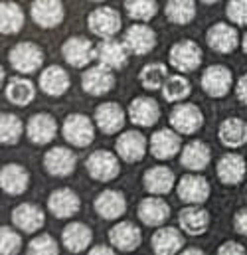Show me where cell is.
I'll list each match as a JSON object with an SVG mask.
<instances>
[{
    "label": "cell",
    "instance_id": "1",
    "mask_svg": "<svg viewBox=\"0 0 247 255\" xmlns=\"http://www.w3.org/2000/svg\"><path fill=\"white\" fill-rule=\"evenodd\" d=\"M62 132H63V138L69 144L79 146V148L91 144L93 138H95V128H93L91 119L85 117V115H79V113H71V115L65 117Z\"/></svg>",
    "mask_w": 247,
    "mask_h": 255
},
{
    "label": "cell",
    "instance_id": "2",
    "mask_svg": "<svg viewBox=\"0 0 247 255\" xmlns=\"http://www.w3.org/2000/svg\"><path fill=\"white\" fill-rule=\"evenodd\" d=\"M87 26H89L91 34H95L103 40L115 38V34H119V30H121V16L111 6H99L89 14Z\"/></svg>",
    "mask_w": 247,
    "mask_h": 255
},
{
    "label": "cell",
    "instance_id": "3",
    "mask_svg": "<svg viewBox=\"0 0 247 255\" xmlns=\"http://www.w3.org/2000/svg\"><path fill=\"white\" fill-rule=\"evenodd\" d=\"M85 168L89 172V176L93 180H99V182H109L113 180L115 176H119V160L113 152L109 150H95L89 154L87 162H85Z\"/></svg>",
    "mask_w": 247,
    "mask_h": 255
},
{
    "label": "cell",
    "instance_id": "4",
    "mask_svg": "<svg viewBox=\"0 0 247 255\" xmlns=\"http://www.w3.org/2000/svg\"><path fill=\"white\" fill-rule=\"evenodd\" d=\"M10 65L20 73H34L44 62L42 50L32 42H20L10 50Z\"/></svg>",
    "mask_w": 247,
    "mask_h": 255
},
{
    "label": "cell",
    "instance_id": "5",
    "mask_svg": "<svg viewBox=\"0 0 247 255\" xmlns=\"http://www.w3.org/2000/svg\"><path fill=\"white\" fill-rule=\"evenodd\" d=\"M168 62H170L172 67H176L178 71L190 73V71H194L198 65L202 64V50H200V46H198L196 42H192V40L176 42V44L170 48Z\"/></svg>",
    "mask_w": 247,
    "mask_h": 255
},
{
    "label": "cell",
    "instance_id": "6",
    "mask_svg": "<svg viewBox=\"0 0 247 255\" xmlns=\"http://www.w3.org/2000/svg\"><path fill=\"white\" fill-rule=\"evenodd\" d=\"M170 125L180 134H194L204 125V115L198 105L180 103L170 111Z\"/></svg>",
    "mask_w": 247,
    "mask_h": 255
},
{
    "label": "cell",
    "instance_id": "7",
    "mask_svg": "<svg viewBox=\"0 0 247 255\" xmlns=\"http://www.w3.org/2000/svg\"><path fill=\"white\" fill-rule=\"evenodd\" d=\"M63 60L73 67H85L91 64L93 58H97V48L93 46L91 40L81 38V36H73L69 40H65L62 48Z\"/></svg>",
    "mask_w": 247,
    "mask_h": 255
},
{
    "label": "cell",
    "instance_id": "8",
    "mask_svg": "<svg viewBox=\"0 0 247 255\" xmlns=\"http://www.w3.org/2000/svg\"><path fill=\"white\" fill-rule=\"evenodd\" d=\"M232 71L226 65H210L202 73V89L210 97H226L232 89Z\"/></svg>",
    "mask_w": 247,
    "mask_h": 255
},
{
    "label": "cell",
    "instance_id": "9",
    "mask_svg": "<svg viewBox=\"0 0 247 255\" xmlns=\"http://www.w3.org/2000/svg\"><path fill=\"white\" fill-rule=\"evenodd\" d=\"M123 44L134 56H146L156 46V34L146 24H132L124 34Z\"/></svg>",
    "mask_w": 247,
    "mask_h": 255
},
{
    "label": "cell",
    "instance_id": "10",
    "mask_svg": "<svg viewBox=\"0 0 247 255\" xmlns=\"http://www.w3.org/2000/svg\"><path fill=\"white\" fill-rule=\"evenodd\" d=\"M81 87L85 93L89 95H105L115 87V75L113 69L105 67V65H95L89 67L83 75H81Z\"/></svg>",
    "mask_w": 247,
    "mask_h": 255
},
{
    "label": "cell",
    "instance_id": "11",
    "mask_svg": "<svg viewBox=\"0 0 247 255\" xmlns=\"http://www.w3.org/2000/svg\"><path fill=\"white\" fill-rule=\"evenodd\" d=\"M126 113L136 127H152L160 119V107L152 97H134Z\"/></svg>",
    "mask_w": 247,
    "mask_h": 255
},
{
    "label": "cell",
    "instance_id": "12",
    "mask_svg": "<svg viewBox=\"0 0 247 255\" xmlns=\"http://www.w3.org/2000/svg\"><path fill=\"white\" fill-rule=\"evenodd\" d=\"M34 22L42 28H56L63 20V4L60 0H36L30 8Z\"/></svg>",
    "mask_w": 247,
    "mask_h": 255
},
{
    "label": "cell",
    "instance_id": "13",
    "mask_svg": "<svg viewBox=\"0 0 247 255\" xmlns=\"http://www.w3.org/2000/svg\"><path fill=\"white\" fill-rule=\"evenodd\" d=\"M206 40H208V46L212 50H216L218 54H232L240 44V34L236 28L222 22L208 30Z\"/></svg>",
    "mask_w": 247,
    "mask_h": 255
},
{
    "label": "cell",
    "instance_id": "14",
    "mask_svg": "<svg viewBox=\"0 0 247 255\" xmlns=\"http://www.w3.org/2000/svg\"><path fill=\"white\" fill-rule=\"evenodd\" d=\"M56 132H58V123L48 113L34 115L26 125V134L34 144H50L56 138Z\"/></svg>",
    "mask_w": 247,
    "mask_h": 255
},
{
    "label": "cell",
    "instance_id": "15",
    "mask_svg": "<svg viewBox=\"0 0 247 255\" xmlns=\"http://www.w3.org/2000/svg\"><path fill=\"white\" fill-rule=\"evenodd\" d=\"M44 166L52 176H69L75 170V154L65 146H54L44 156Z\"/></svg>",
    "mask_w": 247,
    "mask_h": 255
},
{
    "label": "cell",
    "instance_id": "16",
    "mask_svg": "<svg viewBox=\"0 0 247 255\" xmlns=\"http://www.w3.org/2000/svg\"><path fill=\"white\" fill-rule=\"evenodd\" d=\"M117 154L126 162H138L142 160L146 152V138L138 130H126L117 138Z\"/></svg>",
    "mask_w": 247,
    "mask_h": 255
},
{
    "label": "cell",
    "instance_id": "17",
    "mask_svg": "<svg viewBox=\"0 0 247 255\" xmlns=\"http://www.w3.org/2000/svg\"><path fill=\"white\" fill-rule=\"evenodd\" d=\"M44 222H46V216L36 204H20L12 212V224L24 234L38 232L44 226Z\"/></svg>",
    "mask_w": 247,
    "mask_h": 255
},
{
    "label": "cell",
    "instance_id": "18",
    "mask_svg": "<svg viewBox=\"0 0 247 255\" xmlns=\"http://www.w3.org/2000/svg\"><path fill=\"white\" fill-rule=\"evenodd\" d=\"M97 60L109 69H121L128 62V50L123 42H117L115 38H107L97 46Z\"/></svg>",
    "mask_w": 247,
    "mask_h": 255
},
{
    "label": "cell",
    "instance_id": "19",
    "mask_svg": "<svg viewBox=\"0 0 247 255\" xmlns=\"http://www.w3.org/2000/svg\"><path fill=\"white\" fill-rule=\"evenodd\" d=\"M79 206H81V200L79 196L69 188H60V190L52 192L50 198H48V208L50 212L60 218V220H65V218H71L79 212Z\"/></svg>",
    "mask_w": 247,
    "mask_h": 255
},
{
    "label": "cell",
    "instance_id": "20",
    "mask_svg": "<svg viewBox=\"0 0 247 255\" xmlns=\"http://www.w3.org/2000/svg\"><path fill=\"white\" fill-rule=\"evenodd\" d=\"M150 152L154 158L166 160L180 152V136L170 128H160L150 136Z\"/></svg>",
    "mask_w": 247,
    "mask_h": 255
},
{
    "label": "cell",
    "instance_id": "21",
    "mask_svg": "<svg viewBox=\"0 0 247 255\" xmlns=\"http://www.w3.org/2000/svg\"><path fill=\"white\" fill-rule=\"evenodd\" d=\"M140 240H142V234L140 230L130 224V222H121L117 226H113L109 230V242L115 250H121V252H132L140 246Z\"/></svg>",
    "mask_w": 247,
    "mask_h": 255
},
{
    "label": "cell",
    "instance_id": "22",
    "mask_svg": "<svg viewBox=\"0 0 247 255\" xmlns=\"http://www.w3.org/2000/svg\"><path fill=\"white\" fill-rule=\"evenodd\" d=\"M170 216V206L160 196H148L138 204V218L146 226H162Z\"/></svg>",
    "mask_w": 247,
    "mask_h": 255
},
{
    "label": "cell",
    "instance_id": "23",
    "mask_svg": "<svg viewBox=\"0 0 247 255\" xmlns=\"http://www.w3.org/2000/svg\"><path fill=\"white\" fill-rule=\"evenodd\" d=\"M95 123L105 134H115L124 127V111L119 103H103L95 109Z\"/></svg>",
    "mask_w": 247,
    "mask_h": 255
},
{
    "label": "cell",
    "instance_id": "24",
    "mask_svg": "<svg viewBox=\"0 0 247 255\" xmlns=\"http://www.w3.org/2000/svg\"><path fill=\"white\" fill-rule=\"evenodd\" d=\"M178 198L186 204H204L210 198V184L204 176L188 174L178 182Z\"/></svg>",
    "mask_w": 247,
    "mask_h": 255
},
{
    "label": "cell",
    "instance_id": "25",
    "mask_svg": "<svg viewBox=\"0 0 247 255\" xmlns=\"http://www.w3.org/2000/svg\"><path fill=\"white\" fill-rule=\"evenodd\" d=\"M216 170L222 184L236 186L246 178V160L242 154H226L220 158Z\"/></svg>",
    "mask_w": 247,
    "mask_h": 255
},
{
    "label": "cell",
    "instance_id": "26",
    "mask_svg": "<svg viewBox=\"0 0 247 255\" xmlns=\"http://www.w3.org/2000/svg\"><path fill=\"white\" fill-rule=\"evenodd\" d=\"M28 182H30V176H28V170L20 164H4L2 166V172H0V184H2V190L10 196H20L24 194L28 188Z\"/></svg>",
    "mask_w": 247,
    "mask_h": 255
},
{
    "label": "cell",
    "instance_id": "27",
    "mask_svg": "<svg viewBox=\"0 0 247 255\" xmlns=\"http://www.w3.org/2000/svg\"><path fill=\"white\" fill-rule=\"evenodd\" d=\"M93 240V232L91 228H87L85 224L81 222H73L69 226L63 228V234H62V242L65 246L67 252L71 254H79V252H85L89 248Z\"/></svg>",
    "mask_w": 247,
    "mask_h": 255
},
{
    "label": "cell",
    "instance_id": "28",
    "mask_svg": "<svg viewBox=\"0 0 247 255\" xmlns=\"http://www.w3.org/2000/svg\"><path fill=\"white\" fill-rule=\"evenodd\" d=\"M95 210L105 220H117L126 212V200L119 190H105L95 198Z\"/></svg>",
    "mask_w": 247,
    "mask_h": 255
},
{
    "label": "cell",
    "instance_id": "29",
    "mask_svg": "<svg viewBox=\"0 0 247 255\" xmlns=\"http://www.w3.org/2000/svg\"><path fill=\"white\" fill-rule=\"evenodd\" d=\"M40 87L46 95H52V97H60L63 95L67 89H69V77H67V71L60 67V65H50L42 71L40 75Z\"/></svg>",
    "mask_w": 247,
    "mask_h": 255
},
{
    "label": "cell",
    "instance_id": "30",
    "mask_svg": "<svg viewBox=\"0 0 247 255\" xmlns=\"http://www.w3.org/2000/svg\"><path fill=\"white\" fill-rule=\"evenodd\" d=\"M218 136H220V142L224 146L240 148L247 142V123L238 119V117H230L220 125Z\"/></svg>",
    "mask_w": 247,
    "mask_h": 255
},
{
    "label": "cell",
    "instance_id": "31",
    "mask_svg": "<svg viewBox=\"0 0 247 255\" xmlns=\"http://www.w3.org/2000/svg\"><path fill=\"white\" fill-rule=\"evenodd\" d=\"M178 224L188 236H202L210 228V214L202 208H184L178 214Z\"/></svg>",
    "mask_w": 247,
    "mask_h": 255
},
{
    "label": "cell",
    "instance_id": "32",
    "mask_svg": "<svg viewBox=\"0 0 247 255\" xmlns=\"http://www.w3.org/2000/svg\"><path fill=\"white\" fill-rule=\"evenodd\" d=\"M174 186V172L166 166H152L144 172V188L154 196H164Z\"/></svg>",
    "mask_w": 247,
    "mask_h": 255
},
{
    "label": "cell",
    "instance_id": "33",
    "mask_svg": "<svg viewBox=\"0 0 247 255\" xmlns=\"http://www.w3.org/2000/svg\"><path fill=\"white\" fill-rule=\"evenodd\" d=\"M182 246H184V240L176 228H160L152 236V250L160 255L178 254Z\"/></svg>",
    "mask_w": 247,
    "mask_h": 255
},
{
    "label": "cell",
    "instance_id": "34",
    "mask_svg": "<svg viewBox=\"0 0 247 255\" xmlns=\"http://www.w3.org/2000/svg\"><path fill=\"white\" fill-rule=\"evenodd\" d=\"M210 146L202 140H192L182 148V166L188 170H204L210 164Z\"/></svg>",
    "mask_w": 247,
    "mask_h": 255
},
{
    "label": "cell",
    "instance_id": "35",
    "mask_svg": "<svg viewBox=\"0 0 247 255\" xmlns=\"http://www.w3.org/2000/svg\"><path fill=\"white\" fill-rule=\"evenodd\" d=\"M4 95L10 103L18 105V107H24V105H30L34 95H36V87L30 79H24V77H12L8 81V85L4 87Z\"/></svg>",
    "mask_w": 247,
    "mask_h": 255
},
{
    "label": "cell",
    "instance_id": "36",
    "mask_svg": "<svg viewBox=\"0 0 247 255\" xmlns=\"http://www.w3.org/2000/svg\"><path fill=\"white\" fill-rule=\"evenodd\" d=\"M24 26V12L14 2H2L0 4V30L4 36L18 34Z\"/></svg>",
    "mask_w": 247,
    "mask_h": 255
},
{
    "label": "cell",
    "instance_id": "37",
    "mask_svg": "<svg viewBox=\"0 0 247 255\" xmlns=\"http://www.w3.org/2000/svg\"><path fill=\"white\" fill-rule=\"evenodd\" d=\"M164 14L168 18V22L178 24V26H186L194 20L196 16V2L194 0H168Z\"/></svg>",
    "mask_w": 247,
    "mask_h": 255
},
{
    "label": "cell",
    "instance_id": "38",
    "mask_svg": "<svg viewBox=\"0 0 247 255\" xmlns=\"http://www.w3.org/2000/svg\"><path fill=\"white\" fill-rule=\"evenodd\" d=\"M192 91V85L190 81L186 79L184 75L180 73H174V75H168L164 85H162V95L166 101L170 103H176V101H184L186 97L190 95Z\"/></svg>",
    "mask_w": 247,
    "mask_h": 255
},
{
    "label": "cell",
    "instance_id": "39",
    "mask_svg": "<svg viewBox=\"0 0 247 255\" xmlns=\"http://www.w3.org/2000/svg\"><path fill=\"white\" fill-rule=\"evenodd\" d=\"M22 132H24V125L16 115L2 113V117H0V140H2V144H6V146L16 144L20 140Z\"/></svg>",
    "mask_w": 247,
    "mask_h": 255
},
{
    "label": "cell",
    "instance_id": "40",
    "mask_svg": "<svg viewBox=\"0 0 247 255\" xmlns=\"http://www.w3.org/2000/svg\"><path fill=\"white\" fill-rule=\"evenodd\" d=\"M138 77H140V83L144 89H150V91L162 89V85L168 77V69L164 64H148L142 67Z\"/></svg>",
    "mask_w": 247,
    "mask_h": 255
},
{
    "label": "cell",
    "instance_id": "41",
    "mask_svg": "<svg viewBox=\"0 0 247 255\" xmlns=\"http://www.w3.org/2000/svg\"><path fill=\"white\" fill-rule=\"evenodd\" d=\"M124 10L132 20L148 22L158 12L156 0H124Z\"/></svg>",
    "mask_w": 247,
    "mask_h": 255
},
{
    "label": "cell",
    "instance_id": "42",
    "mask_svg": "<svg viewBox=\"0 0 247 255\" xmlns=\"http://www.w3.org/2000/svg\"><path fill=\"white\" fill-rule=\"evenodd\" d=\"M58 252H60V248H58L56 240L48 234L36 236L28 246V254L32 255H58Z\"/></svg>",
    "mask_w": 247,
    "mask_h": 255
},
{
    "label": "cell",
    "instance_id": "43",
    "mask_svg": "<svg viewBox=\"0 0 247 255\" xmlns=\"http://www.w3.org/2000/svg\"><path fill=\"white\" fill-rule=\"evenodd\" d=\"M22 250V240L20 236L8 228V226H2L0 230V252L4 255H14Z\"/></svg>",
    "mask_w": 247,
    "mask_h": 255
},
{
    "label": "cell",
    "instance_id": "44",
    "mask_svg": "<svg viewBox=\"0 0 247 255\" xmlns=\"http://www.w3.org/2000/svg\"><path fill=\"white\" fill-rule=\"evenodd\" d=\"M226 14L234 24L247 26V0H230Z\"/></svg>",
    "mask_w": 247,
    "mask_h": 255
},
{
    "label": "cell",
    "instance_id": "45",
    "mask_svg": "<svg viewBox=\"0 0 247 255\" xmlns=\"http://www.w3.org/2000/svg\"><path fill=\"white\" fill-rule=\"evenodd\" d=\"M234 228L240 236H247V208L240 210L234 218Z\"/></svg>",
    "mask_w": 247,
    "mask_h": 255
},
{
    "label": "cell",
    "instance_id": "46",
    "mask_svg": "<svg viewBox=\"0 0 247 255\" xmlns=\"http://www.w3.org/2000/svg\"><path fill=\"white\" fill-rule=\"evenodd\" d=\"M222 255H240V254H246V248L244 246H240V244H236V242H228V244H224V246H220V250H218Z\"/></svg>",
    "mask_w": 247,
    "mask_h": 255
},
{
    "label": "cell",
    "instance_id": "47",
    "mask_svg": "<svg viewBox=\"0 0 247 255\" xmlns=\"http://www.w3.org/2000/svg\"><path fill=\"white\" fill-rule=\"evenodd\" d=\"M236 95H238V99H240L244 105H247V73H244V75L238 79Z\"/></svg>",
    "mask_w": 247,
    "mask_h": 255
},
{
    "label": "cell",
    "instance_id": "48",
    "mask_svg": "<svg viewBox=\"0 0 247 255\" xmlns=\"http://www.w3.org/2000/svg\"><path fill=\"white\" fill-rule=\"evenodd\" d=\"M113 252H115V248H107V246H95V248H91V250H89V254H93V255H97V254L111 255Z\"/></svg>",
    "mask_w": 247,
    "mask_h": 255
},
{
    "label": "cell",
    "instance_id": "49",
    "mask_svg": "<svg viewBox=\"0 0 247 255\" xmlns=\"http://www.w3.org/2000/svg\"><path fill=\"white\" fill-rule=\"evenodd\" d=\"M184 254H202V250H198V248H190V250H184Z\"/></svg>",
    "mask_w": 247,
    "mask_h": 255
},
{
    "label": "cell",
    "instance_id": "50",
    "mask_svg": "<svg viewBox=\"0 0 247 255\" xmlns=\"http://www.w3.org/2000/svg\"><path fill=\"white\" fill-rule=\"evenodd\" d=\"M244 52L247 54V34H246V38H244Z\"/></svg>",
    "mask_w": 247,
    "mask_h": 255
},
{
    "label": "cell",
    "instance_id": "51",
    "mask_svg": "<svg viewBox=\"0 0 247 255\" xmlns=\"http://www.w3.org/2000/svg\"><path fill=\"white\" fill-rule=\"evenodd\" d=\"M200 2H204V4H214V2H218V0H200Z\"/></svg>",
    "mask_w": 247,
    "mask_h": 255
},
{
    "label": "cell",
    "instance_id": "52",
    "mask_svg": "<svg viewBox=\"0 0 247 255\" xmlns=\"http://www.w3.org/2000/svg\"><path fill=\"white\" fill-rule=\"evenodd\" d=\"M93 2H103V0H93Z\"/></svg>",
    "mask_w": 247,
    "mask_h": 255
}]
</instances>
